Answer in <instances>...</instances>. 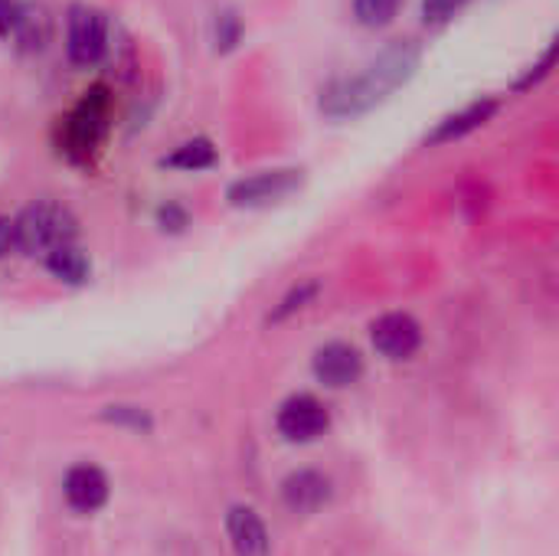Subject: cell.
<instances>
[{
    "mask_svg": "<svg viewBox=\"0 0 559 556\" xmlns=\"http://www.w3.org/2000/svg\"><path fill=\"white\" fill-rule=\"evenodd\" d=\"M423 62V52L413 39H396L390 43L377 59L360 75L350 79H334L321 92V111L334 121L360 118L383 105L396 88H403Z\"/></svg>",
    "mask_w": 559,
    "mask_h": 556,
    "instance_id": "obj_1",
    "label": "cell"
},
{
    "mask_svg": "<svg viewBox=\"0 0 559 556\" xmlns=\"http://www.w3.org/2000/svg\"><path fill=\"white\" fill-rule=\"evenodd\" d=\"M13 233H16V252L46 256L59 246L75 242L79 223L69 206H62L56 200H39V203H29L13 220Z\"/></svg>",
    "mask_w": 559,
    "mask_h": 556,
    "instance_id": "obj_2",
    "label": "cell"
},
{
    "mask_svg": "<svg viewBox=\"0 0 559 556\" xmlns=\"http://www.w3.org/2000/svg\"><path fill=\"white\" fill-rule=\"evenodd\" d=\"M108 131V92L105 85H95L92 92H85V98L62 118V128H59V144H62V154L85 164L102 138Z\"/></svg>",
    "mask_w": 559,
    "mask_h": 556,
    "instance_id": "obj_3",
    "label": "cell"
},
{
    "mask_svg": "<svg viewBox=\"0 0 559 556\" xmlns=\"http://www.w3.org/2000/svg\"><path fill=\"white\" fill-rule=\"evenodd\" d=\"M66 52L79 69H92L108 52V20L88 3H72L66 16Z\"/></svg>",
    "mask_w": 559,
    "mask_h": 556,
    "instance_id": "obj_4",
    "label": "cell"
},
{
    "mask_svg": "<svg viewBox=\"0 0 559 556\" xmlns=\"http://www.w3.org/2000/svg\"><path fill=\"white\" fill-rule=\"evenodd\" d=\"M301 184H305V174H301L298 167L259 170V174H249V177L229 184L226 200H229V206H236V210H259V206L282 203V200L292 197Z\"/></svg>",
    "mask_w": 559,
    "mask_h": 556,
    "instance_id": "obj_5",
    "label": "cell"
},
{
    "mask_svg": "<svg viewBox=\"0 0 559 556\" xmlns=\"http://www.w3.org/2000/svg\"><path fill=\"white\" fill-rule=\"evenodd\" d=\"M373 334V347L386 357V360H409L419 347H423V328L413 315L393 311L373 321L370 328Z\"/></svg>",
    "mask_w": 559,
    "mask_h": 556,
    "instance_id": "obj_6",
    "label": "cell"
},
{
    "mask_svg": "<svg viewBox=\"0 0 559 556\" xmlns=\"http://www.w3.org/2000/svg\"><path fill=\"white\" fill-rule=\"evenodd\" d=\"M328 410L314 397H292L282 403L275 426L288 442H314L328 429Z\"/></svg>",
    "mask_w": 559,
    "mask_h": 556,
    "instance_id": "obj_7",
    "label": "cell"
},
{
    "mask_svg": "<svg viewBox=\"0 0 559 556\" xmlns=\"http://www.w3.org/2000/svg\"><path fill=\"white\" fill-rule=\"evenodd\" d=\"M7 39H13V46L20 52H43L46 43L52 39V16H49V10L43 3H33V0L16 3Z\"/></svg>",
    "mask_w": 559,
    "mask_h": 556,
    "instance_id": "obj_8",
    "label": "cell"
},
{
    "mask_svg": "<svg viewBox=\"0 0 559 556\" xmlns=\"http://www.w3.org/2000/svg\"><path fill=\"white\" fill-rule=\"evenodd\" d=\"M314 377L324 383V387H350L364 377V357L350 347V344H324L318 354H314Z\"/></svg>",
    "mask_w": 559,
    "mask_h": 556,
    "instance_id": "obj_9",
    "label": "cell"
},
{
    "mask_svg": "<svg viewBox=\"0 0 559 556\" xmlns=\"http://www.w3.org/2000/svg\"><path fill=\"white\" fill-rule=\"evenodd\" d=\"M62 495H66L72 511L95 514L108 501V478L95 465H75L62 482Z\"/></svg>",
    "mask_w": 559,
    "mask_h": 556,
    "instance_id": "obj_10",
    "label": "cell"
},
{
    "mask_svg": "<svg viewBox=\"0 0 559 556\" xmlns=\"http://www.w3.org/2000/svg\"><path fill=\"white\" fill-rule=\"evenodd\" d=\"M282 498L295 514H314L328 505L331 498V482L321 472H295L282 485Z\"/></svg>",
    "mask_w": 559,
    "mask_h": 556,
    "instance_id": "obj_11",
    "label": "cell"
},
{
    "mask_svg": "<svg viewBox=\"0 0 559 556\" xmlns=\"http://www.w3.org/2000/svg\"><path fill=\"white\" fill-rule=\"evenodd\" d=\"M498 111V102L495 98H478V102H472V105H465L462 111H452V115H445L436 128H432V134L426 138V144H449V141H459V138H465V134H472V131H478L491 115Z\"/></svg>",
    "mask_w": 559,
    "mask_h": 556,
    "instance_id": "obj_12",
    "label": "cell"
},
{
    "mask_svg": "<svg viewBox=\"0 0 559 556\" xmlns=\"http://www.w3.org/2000/svg\"><path fill=\"white\" fill-rule=\"evenodd\" d=\"M226 534L236 556H269V531L252 508H233L226 518Z\"/></svg>",
    "mask_w": 559,
    "mask_h": 556,
    "instance_id": "obj_13",
    "label": "cell"
},
{
    "mask_svg": "<svg viewBox=\"0 0 559 556\" xmlns=\"http://www.w3.org/2000/svg\"><path fill=\"white\" fill-rule=\"evenodd\" d=\"M43 259H46V269H49L59 282H66V285H82V282H88L92 265H88V256H85L75 242L59 246V249L46 252Z\"/></svg>",
    "mask_w": 559,
    "mask_h": 556,
    "instance_id": "obj_14",
    "label": "cell"
},
{
    "mask_svg": "<svg viewBox=\"0 0 559 556\" xmlns=\"http://www.w3.org/2000/svg\"><path fill=\"white\" fill-rule=\"evenodd\" d=\"M213 164H216V147L206 138L183 141L164 157V167H174V170H206Z\"/></svg>",
    "mask_w": 559,
    "mask_h": 556,
    "instance_id": "obj_15",
    "label": "cell"
},
{
    "mask_svg": "<svg viewBox=\"0 0 559 556\" xmlns=\"http://www.w3.org/2000/svg\"><path fill=\"white\" fill-rule=\"evenodd\" d=\"M400 3L403 0H354V16H357L360 26L380 29V26H390L396 20Z\"/></svg>",
    "mask_w": 559,
    "mask_h": 556,
    "instance_id": "obj_16",
    "label": "cell"
},
{
    "mask_svg": "<svg viewBox=\"0 0 559 556\" xmlns=\"http://www.w3.org/2000/svg\"><path fill=\"white\" fill-rule=\"evenodd\" d=\"M239 39H242V20L233 10H219L216 20H213V43H216V49L229 52V49H236Z\"/></svg>",
    "mask_w": 559,
    "mask_h": 556,
    "instance_id": "obj_17",
    "label": "cell"
},
{
    "mask_svg": "<svg viewBox=\"0 0 559 556\" xmlns=\"http://www.w3.org/2000/svg\"><path fill=\"white\" fill-rule=\"evenodd\" d=\"M318 295V282H305V285H298V288H292L285 298H282V305L275 308V315H272V321H285L288 315H295V311H301L311 298Z\"/></svg>",
    "mask_w": 559,
    "mask_h": 556,
    "instance_id": "obj_18",
    "label": "cell"
},
{
    "mask_svg": "<svg viewBox=\"0 0 559 556\" xmlns=\"http://www.w3.org/2000/svg\"><path fill=\"white\" fill-rule=\"evenodd\" d=\"M468 0H423V20L432 23V26H442L449 23Z\"/></svg>",
    "mask_w": 559,
    "mask_h": 556,
    "instance_id": "obj_19",
    "label": "cell"
},
{
    "mask_svg": "<svg viewBox=\"0 0 559 556\" xmlns=\"http://www.w3.org/2000/svg\"><path fill=\"white\" fill-rule=\"evenodd\" d=\"M554 59H557V43H550V46H547V52L540 56V62H537V66H531V69L514 82V88H518V92H524V88L537 85L540 79H547V75H550V69H554Z\"/></svg>",
    "mask_w": 559,
    "mask_h": 556,
    "instance_id": "obj_20",
    "label": "cell"
},
{
    "mask_svg": "<svg viewBox=\"0 0 559 556\" xmlns=\"http://www.w3.org/2000/svg\"><path fill=\"white\" fill-rule=\"evenodd\" d=\"M157 216H160L164 229H183V226H187V213H183L180 206H174V203H170V206H164Z\"/></svg>",
    "mask_w": 559,
    "mask_h": 556,
    "instance_id": "obj_21",
    "label": "cell"
},
{
    "mask_svg": "<svg viewBox=\"0 0 559 556\" xmlns=\"http://www.w3.org/2000/svg\"><path fill=\"white\" fill-rule=\"evenodd\" d=\"M16 252V233H13V223L7 216H0V259Z\"/></svg>",
    "mask_w": 559,
    "mask_h": 556,
    "instance_id": "obj_22",
    "label": "cell"
},
{
    "mask_svg": "<svg viewBox=\"0 0 559 556\" xmlns=\"http://www.w3.org/2000/svg\"><path fill=\"white\" fill-rule=\"evenodd\" d=\"M13 10H16V0H0V36H7V33H10Z\"/></svg>",
    "mask_w": 559,
    "mask_h": 556,
    "instance_id": "obj_23",
    "label": "cell"
}]
</instances>
